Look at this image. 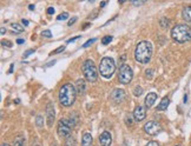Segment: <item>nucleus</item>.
I'll use <instances>...</instances> for the list:
<instances>
[{
  "label": "nucleus",
  "mask_w": 191,
  "mask_h": 146,
  "mask_svg": "<svg viewBox=\"0 0 191 146\" xmlns=\"http://www.w3.org/2000/svg\"><path fill=\"white\" fill-rule=\"evenodd\" d=\"M54 64H56V61L53 60V61H51V63H48V64H47L46 66H48V67H50V66H52V65H54Z\"/></svg>",
  "instance_id": "obj_40"
},
{
  "label": "nucleus",
  "mask_w": 191,
  "mask_h": 146,
  "mask_svg": "<svg viewBox=\"0 0 191 146\" xmlns=\"http://www.w3.org/2000/svg\"><path fill=\"white\" fill-rule=\"evenodd\" d=\"M182 17L185 21L191 22V6H185L182 11Z\"/></svg>",
  "instance_id": "obj_17"
},
{
  "label": "nucleus",
  "mask_w": 191,
  "mask_h": 146,
  "mask_svg": "<svg viewBox=\"0 0 191 146\" xmlns=\"http://www.w3.org/2000/svg\"><path fill=\"white\" fill-rule=\"evenodd\" d=\"M13 66H14V65H13V64H12V65H11V67H10V71H8V72H10V73H11V72H12V71H13Z\"/></svg>",
  "instance_id": "obj_44"
},
{
  "label": "nucleus",
  "mask_w": 191,
  "mask_h": 146,
  "mask_svg": "<svg viewBox=\"0 0 191 146\" xmlns=\"http://www.w3.org/2000/svg\"><path fill=\"white\" fill-rule=\"evenodd\" d=\"M133 117L137 121H142L146 117V106H137L133 111Z\"/></svg>",
  "instance_id": "obj_10"
},
{
  "label": "nucleus",
  "mask_w": 191,
  "mask_h": 146,
  "mask_svg": "<svg viewBox=\"0 0 191 146\" xmlns=\"http://www.w3.org/2000/svg\"><path fill=\"white\" fill-rule=\"evenodd\" d=\"M144 131L149 136H156L157 133H159L162 131V126L159 125L158 123L151 120V121H147L144 125Z\"/></svg>",
  "instance_id": "obj_8"
},
{
  "label": "nucleus",
  "mask_w": 191,
  "mask_h": 146,
  "mask_svg": "<svg viewBox=\"0 0 191 146\" xmlns=\"http://www.w3.org/2000/svg\"><path fill=\"white\" fill-rule=\"evenodd\" d=\"M26 139H25V136L23 134V133H19L18 136H15V138H14V141H13V146H25V143Z\"/></svg>",
  "instance_id": "obj_16"
},
{
  "label": "nucleus",
  "mask_w": 191,
  "mask_h": 146,
  "mask_svg": "<svg viewBox=\"0 0 191 146\" xmlns=\"http://www.w3.org/2000/svg\"><path fill=\"white\" fill-rule=\"evenodd\" d=\"M111 41H112L111 35H106V37H104V38L102 39V44H103V45H109Z\"/></svg>",
  "instance_id": "obj_25"
},
{
  "label": "nucleus",
  "mask_w": 191,
  "mask_h": 146,
  "mask_svg": "<svg viewBox=\"0 0 191 146\" xmlns=\"http://www.w3.org/2000/svg\"><path fill=\"white\" fill-rule=\"evenodd\" d=\"M171 38L179 44L191 41V27L185 24H178L171 30Z\"/></svg>",
  "instance_id": "obj_3"
},
{
  "label": "nucleus",
  "mask_w": 191,
  "mask_h": 146,
  "mask_svg": "<svg viewBox=\"0 0 191 146\" xmlns=\"http://www.w3.org/2000/svg\"><path fill=\"white\" fill-rule=\"evenodd\" d=\"M186 100H188V97H186V94L184 95V103H186Z\"/></svg>",
  "instance_id": "obj_47"
},
{
  "label": "nucleus",
  "mask_w": 191,
  "mask_h": 146,
  "mask_svg": "<svg viewBox=\"0 0 191 146\" xmlns=\"http://www.w3.org/2000/svg\"><path fill=\"white\" fill-rule=\"evenodd\" d=\"M1 45L4 47H12V43L8 41V40H2V41H1Z\"/></svg>",
  "instance_id": "obj_31"
},
{
  "label": "nucleus",
  "mask_w": 191,
  "mask_h": 146,
  "mask_svg": "<svg viewBox=\"0 0 191 146\" xmlns=\"http://www.w3.org/2000/svg\"><path fill=\"white\" fill-rule=\"evenodd\" d=\"M79 38H81V37H80V35H77V37H74V38H71V39H69V40H67V43H69V44H70V43H73V41L78 40Z\"/></svg>",
  "instance_id": "obj_38"
},
{
  "label": "nucleus",
  "mask_w": 191,
  "mask_h": 146,
  "mask_svg": "<svg viewBox=\"0 0 191 146\" xmlns=\"http://www.w3.org/2000/svg\"><path fill=\"white\" fill-rule=\"evenodd\" d=\"M72 125L70 123L69 119L65 118H61L58 121V126H57V132L59 134V137L61 138H67L71 136V131H72Z\"/></svg>",
  "instance_id": "obj_6"
},
{
  "label": "nucleus",
  "mask_w": 191,
  "mask_h": 146,
  "mask_svg": "<svg viewBox=\"0 0 191 146\" xmlns=\"http://www.w3.org/2000/svg\"><path fill=\"white\" fill-rule=\"evenodd\" d=\"M11 28H12V32L13 33H23L25 30H24V27L21 26L20 24H17V22H14L11 25Z\"/></svg>",
  "instance_id": "obj_19"
},
{
  "label": "nucleus",
  "mask_w": 191,
  "mask_h": 146,
  "mask_svg": "<svg viewBox=\"0 0 191 146\" xmlns=\"http://www.w3.org/2000/svg\"><path fill=\"white\" fill-rule=\"evenodd\" d=\"M35 146H40V145H35Z\"/></svg>",
  "instance_id": "obj_52"
},
{
  "label": "nucleus",
  "mask_w": 191,
  "mask_h": 146,
  "mask_svg": "<svg viewBox=\"0 0 191 146\" xmlns=\"http://www.w3.org/2000/svg\"><path fill=\"white\" fill-rule=\"evenodd\" d=\"M131 1H132V2H133V1H136V0H131Z\"/></svg>",
  "instance_id": "obj_50"
},
{
  "label": "nucleus",
  "mask_w": 191,
  "mask_h": 146,
  "mask_svg": "<svg viewBox=\"0 0 191 146\" xmlns=\"http://www.w3.org/2000/svg\"><path fill=\"white\" fill-rule=\"evenodd\" d=\"M64 51H65V46H60V47H58L57 50H54L51 54H58V53H60V52H64Z\"/></svg>",
  "instance_id": "obj_30"
},
{
  "label": "nucleus",
  "mask_w": 191,
  "mask_h": 146,
  "mask_svg": "<svg viewBox=\"0 0 191 146\" xmlns=\"http://www.w3.org/2000/svg\"><path fill=\"white\" fill-rule=\"evenodd\" d=\"M83 74L85 77V79L90 83H93L98 79V71L97 67L94 65L93 60L86 59L83 64Z\"/></svg>",
  "instance_id": "obj_5"
},
{
  "label": "nucleus",
  "mask_w": 191,
  "mask_h": 146,
  "mask_svg": "<svg viewBox=\"0 0 191 146\" xmlns=\"http://www.w3.org/2000/svg\"><path fill=\"white\" fill-rule=\"evenodd\" d=\"M152 57V45L150 41L143 40L138 43L135 50V59L140 64H147Z\"/></svg>",
  "instance_id": "obj_2"
},
{
  "label": "nucleus",
  "mask_w": 191,
  "mask_h": 146,
  "mask_svg": "<svg viewBox=\"0 0 191 146\" xmlns=\"http://www.w3.org/2000/svg\"><path fill=\"white\" fill-rule=\"evenodd\" d=\"M99 144L102 146H111L112 144V137L110 132L107 131H104L99 136Z\"/></svg>",
  "instance_id": "obj_11"
},
{
  "label": "nucleus",
  "mask_w": 191,
  "mask_h": 146,
  "mask_svg": "<svg viewBox=\"0 0 191 146\" xmlns=\"http://www.w3.org/2000/svg\"><path fill=\"white\" fill-rule=\"evenodd\" d=\"M169 104H170V99H169L168 97H165V98H163V99H162L160 104H159L158 106H157V110H158V111H164V110H166V108H168Z\"/></svg>",
  "instance_id": "obj_18"
},
{
  "label": "nucleus",
  "mask_w": 191,
  "mask_h": 146,
  "mask_svg": "<svg viewBox=\"0 0 191 146\" xmlns=\"http://www.w3.org/2000/svg\"><path fill=\"white\" fill-rule=\"evenodd\" d=\"M157 100V94L155 92H151L149 93L146 97H145V106L147 107V108H150V107L153 106V104H155V101Z\"/></svg>",
  "instance_id": "obj_13"
},
{
  "label": "nucleus",
  "mask_w": 191,
  "mask_h": 146,
  "mask_svg": "<svg viewBox=\"0 0 191 146\" xmlns=\"http://www.w3.org/2000/svg\"><path fill=\"white\" fill-rule=\"evenodd\" d=\"M106 2H107V1H103V2H100V8H103V7L105 6Z\"/></svg>",
  "instance_id": "obj_41"
},
{
  "label": "nucleus",
  "mask_w": 191,
  "mask_h": 146,
  "mask_svg": "<svg viewBox=\"0 0 191 146\" xmlns=\"http://www.w3.org/2000/svg\"><path fill=\"white\" fill-rule=\"evenodd\" d=\"M28 8H30L31 11H33V10H34V5H30V6H28Z\"/></svg>",
  "instance_id": "obj_45"
},
{
  "label": "nucleus",
  "mask_w": 191,
  "mask_h": 146,
  "mask_svg": "<svg viewBox=\"0 0 191 146\" xmlns=\"http://www.w3.org/2000/svg\"><path fill=\"white\" fill-rule=\"evenodd\" d=\"M146 146H159V144L157 141H153V140H152V141H149Z\"/></svg>",
  "instance_id": "obj_37"
},
{
  "label": "nucleus",
  "mask_w": 191,
  "mask_h": 146,
  "mask_svg": "<svg viewBox=\"0 0 191 146\" xmlns=\"http://www.w3.org/2000/svg\"><path fill=\"white\" fill-rule=\"evenodd\" d=\"M89 1H90V2H93V1H94V0H89Z\"/></svg>",
  "instance_id": "obj_49"
},
{
  "label": "nucleus",
  "mask_w": 191,
  "mask_h": 146,
  "mask_svg": "<svg viewBox=\"0 0 191 146\" xmlns=\"http://www.w3.org/2000/svg\"><path fill=\"white\" fill-rule=\"evenodd\" d=\"M6 32V30H5V27H1V34H5Z\"/></svg>",
  "instance_id": "obj_43"
},
{
  "label": "nucleus",
  "mask_w": 191,
  "mask_h": 146,
  "mask_svg": "<svg viewBox=\"0 0 191 146\" xmlns=\"http://www.w3.org/2000/svg\"><path fill=\"white\" fill-rule=\"evenodd\" d=\"M56 119V110L53 106L52 103H48L46 105V120H47V126L52 127L53 123Z\"/></svg>",
  "instance_id": "obj_9"
},
{
  "label": "nucleus",
  "mask_w": 191,
  "mask_h": 146,
  "mask_svg": "<svg viewBox=\"0 0 191 146\" xmlns=\"http://www.w3.org/2000/svg\"><path fill=\"white\" fill-rule=\"evenodd\" d=\"M77 19H78L77 17H73L72 19H70V20H69V22H67V25H69V26H72L73 24H74V22L77 21Z\"/></svg>",
  "instance_id": "obj_34"
},
{
  "label": "nucleus",
  "mask_w": 191,
  "mask_h": 146,
  "mask_svg": "<svg viewBox=\"0 0 191 146\" xmlns=\"http://www.w3.org/2000/svg\"><path fill=\"white\" fill-rule=\"evenodd\" d=\"M70 123H71V125H72L73 127L76 126V125H78V123H79V117H78V114L76 112H73L72 114H71V117H70Z\"/></svg>",
  "instance_id": "obj_20"
},
{
  "label": "nucleus",
  "mask_w": 191,
  "mask_h": 146,
  "mask_svg": "<svg viewBox=\"0 0 191 146\" xmlns=\"http://www.w3.org/2000/svg\"><path fill=\"white\" fill-rule=\"evenodd\" d=\"M35 124H37V126L38 127H43L44 126V118H43L41 116H37V118H35Z\"/></svg>",
  "instance_id": "obj_24"
},
{
  "label": "nucleus",
  "mask_w": 191,
  "mask_h": 146,
  "mask_svg": "<svg viewBox=\"0 0 191 146\" xmlns=\"http://www.w3.org/2000/svg\"><path fill=\"white\" fill-rule=\"evenodd\" d=\"M176 146H181V145H176Z\"/></svg>",
  "instance_id": "obj_51"
},
{
  "label": "nucleus",
  "mask_w": 191,
  "mask_h": 146,
  "mask_svg": "<svg viewBox=\"0 0 191 146\" xmlns=\"http://www.w3.org/2000/svg\"><path fill=\"white\" fill-rule=\"evenodd\" d=\"M41 35H43L44 38H51V37H52V33H51L50 30H45V31L41 32Z\"/></svg>",
  "instance_id": "obj_26"
},
{
  "label": "nucleus",
  "mask_w": 191,
  "mask_h": 146,
  "mask_svg": "<svg viewBox=\"0 0 191 146\" xmlns=\"http://www.w3.org/2000/svg\"><path fill=\"white\" fill-rule=\"evenodd\" d=\"M21 22H23V25H24V26H28V24H30L27 19H23L21 20Z\"/></svg>",
  "instance_id": "obj_39"
},
{
  "label": "nucleus",
  "mask_w": 191,
  "mask_h": 146,
  "mask_svg": "<svg viewBox=\"0 0 191 146\" xmlns=\"http://www.w3.org/2000/svg\"><path fill=\"white\" fill-rule=\"evenodd\" d=\"M133 94H135L136 97H140V95L143 94V88L140 86H136L133 88Z\"/></svg>",
  "instance_id": "obj_23"
},
{
  "label": "nucleus",
  "mask_w": 191,
  "mask_h": 146,
  "mask_svg": "<svg viewBox=\"0 0 191 146\" xmlns=\"http://www.w3.org/2000/svg\"><path fill=\"white\" fill-rule=\"evenodd\" d=\"M74 86H76V90H77V93H78V94H84V93H85L86 85H85V80L84 79H78Z\"/></svg>",
  "instance_id": "obj_14"
},
{
  "label": "nucleus",
  "mask_w": 191,
  "mask_h": 146,
  "mask_svg": "<svg viewBox=\"0 0 191 146\" xmlns=\"http://www.w3.org/2000/svg\"><path fill=\"white\" fill-rule=\"evenodd\" d=\"M1 146H11V145H8V144H2Z\"/></svg>",
  "instance_id": "obj_48"
},
{
  "label": "nucleus",
  "mask_w": 191,
  "mask_h": 146,
  "mask_svg": "<svg viewBox=\"0 0 191 146\" xmlns=\"http://www.w3.org/2000/svg\"><path fill=\"white\" fill-rule=\"evenodd\" d=\"M64 146H77V144H76V139L73 138V137H67L66 138V141H65V145Z\"/></svg>",
  "instance_id": "obj_22"
},
{
  "label": "nucleus",
  "mask_w": 191,
  "mask_h": 146,
  "mask_svg": "<svg viewBox=\"0 0 191 146\" xmlns=\"http://www.w3.org/2000/svg\"><path fill=\"white\" fill-rule=\"evenodd\" d=\"M145 1L146 0H136V1H133V6H140V5L145 4Z\"/></svg>",
  "instance_id": "obj_33"
},
{
  "label": "nucleus",
  "mask_w": 191,
  "mask_h": 146,
  "mask_svg": "<svg viewBox=\"0 0 191 146\" xmlns=\"http://www.w3.org/2000/svg\"><path fill=\"white\" fill-rule=\"evenodd\" d=\"M17 43H18L19 45H20V44H24V39H18V40H17Z\"/></svg>",
  "instance_id": "obj_42"
},
{
  "label": "nucleus",
  "mask_w": 191,
  "mask_h": 146,
  "mask_svg": "<svg viewBox=\"0 0 191 146\" xmlns=\"http://www.w3.org/2000/svg\"><path fill=\"white\" fill-rule=\"evenodd\" d=\"M125 1H126V0H118V2H119V4H124Z\"/></svg>",
  "instance_id": "obj_46"
},
{
  "label": "nucleus",
  "mask_w": 191,
  "mask_h": 146,
  "mask_svg": "<svg viewBox=\"0 0 191 146\" xmlns=\"http://www.w3.org/2000/svg\"><path fill=\"white\" fill-rule=\"evenodd\" d=\"M34 52H35V50H27L26 52H25V53H24V57H25V58H26V57H28V55H31V54L32 53H34Z\"/></svg>",
  "instance_id": "obj_35"
},
{
  "label": "nucleus",
  "mask_w": 191,
  "mask_h": 146,
  "mask_svg": "<svg viewBox=\"0 0 191 146\" xmlns=\"http://www.w3.org/2000/svg\"><path fill=\"white\" fill-rule=\"evenodd\" d=\"M69 18V13L67 12H64V13H61L58 15V18H57V20H65Z\"/></svg>",
  "instance_id": "obj_28"
},
{
  "label": "nucleus",
  "mask_w": 191,
  "mask_h": 146,
  "mask_svg": "<svg viewBox=\"0 0 191 146\" xmlns=\"http://www.w3.org/2000/svg\"><path fill=\"white\" fill-rule=\"evenodd\" d=\"M119 83L122 84H129L131 83L132 78H133V71L130 65L127 64H123L120 68H119Z\"/></svg>",
  "instance_id": "obj_7"
},
{
  "label": "nucleus",
  "mask_w": 191,
  "mask_h": 146,
  "mask_svg": "<svg viewBox=\"0 0 191 146\" xmlns=\"http://www.w3.org/2000/svg\"><path fill=\"white\" fill-rule=\"evenodd\" d=\"M169 25H170V20L168 19V18H162V19L159 20V26H160V28L165 30V28L169 27Z\"/></svg>",
  "instance_id": "obj_21"
},
{
  "label": "nucleus",
  "mask_w": 191,
  "mask_h": 146,
  "mask_svg": "<svg viewBox=\"0 0 191 146\" xmlns=\"http://www.w3.org/2000/svg\"><path fill=\"white\" fill-rule=\"evenodd\" d=\"M111 98L114 103H120V101H123V99L125 98V91L122 90V88H116V90L112 91Z\"/></svg>",
  "instance_id": "obj_12"
},
{
  "label": "nucleus",
  "mask_w": 191,
  "mask_h": 146,
  "mask_svg": "<svg viewBox=\"0 0 191 146\" xmlns=\"http://www.w3.org/2000/svg\"><path fill=\"white\" fill-rule=\"evenodd\" d=\"M145 74H146V77H147L149 79H151L152 75H153V70H151V68L146 70V71H145Z\"/></svg>",
  "instance_id": "obj_32"
},
{
  "label": "nucleus",
  "mask_w": 191,
  "mask_h": 146,
  "mask_svg": "<svg viewBox=\"0 0 191 146\" xmlns=\"http://www.w3.org/2000/svg\"><path fill=\"white\" fill-rule=\"evenodd\" d=\"M54 12H56L54 7H48V8H47V14H50V15H51V14H53Z\"/></svg>",
  "instance_id": "obj_36"
},
{
  "label": "nucleus",
  "mask_w": 191,
  "mask_h": 146,
  "mask_svg": "<svg viewBox=\"0 0 191 146\" xmlns=\"http://www.w3.org/2000/svg\"><path fill=\"white\" fill-rule=\"evenodd\" d=\"M92 136L89 132H85L83 134V138H81V146H91L92 145Z\"/></svg>",
  "instance_id": "obj_15"
},
{
  "label": "nucleus",
  "mask_w": 191,
  "mask_h": 146,
  "mask_svg": "<svg viewBox=\"0 0 191 146\" xmlns=\"http://www.w3.org/2000/svg\"><path fill=\"white\" fill-rule=\"evenodd\" d=\"M96 40H97V38H92V39L87 40V41H86L85 44L83 45V47H84V48H86V47H89V46H90V45H92L93 43H96Z\"/></svg>",
  "instance_id": "obj_27"
},
{
  "label": "nucleus",
  "mask_w": 191,
  "mask_h": 146,
  "mask_svg": "<svg viewBox=\"0 0 191 146\" xmlns=\"http://www.w3.org/2000/svg\"><path fill=\"white\" fill-rule=\"evenodd\" d=\"M98 13H99V11L98 10H94V11H93L92 13L90 14V17H89V19H96V18H97V17H98Z\"/></svg>",
  "instance_id": "obj_29"
},
{
  "label": "nucleus",
  "mask_w": 191,
  "mask_h": 146,
  "mask_svg": "<svg viewBox=\"0 0 191 146\" xmlns=\"http://www.w3.org/2000/svg\"><path fill=\"white\" fill-rule=\"evenodd\" d=\"M77 90L72 84H64L59 90V103L64 107L72 106L77 98Z\"/></svg>",
  "instance_id": "obj_1"
},
{
  "label": "nucleus",
  "mask_w": 191,
  "mask_h": 146,
  "mask_svg": "<svg viewBox=\"0 0 191 146\" xmlns=\"http://www.w3.org/2000/svg\"><path fill=\"white\" fill-rule=\"evenodd\" d=\"M116 71V64H114V60L110 58V57H104L103 59L100 60V64H99V72L100 75L104 77L106 79L111 78L113 75V73Z\"/></svg>",
  "instance_id": "obj_4"
}]
</instances>
